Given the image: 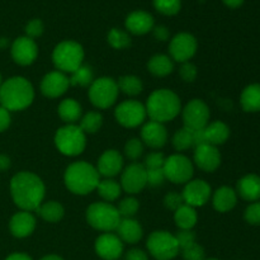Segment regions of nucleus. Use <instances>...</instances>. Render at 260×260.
I'll return each instance as SVG.
<instances>
[{"label":"nucleus","mask_w":260,"mask_h":260,"mask_svg":"<svg viewBox=\"0 0 260 260\" xmlns=\"http://www.w3.org/2000/svg\"><path fill=\"white\" fill-rule=\"evenodd\" d=\"M45 184L38 175L20 172L10 180V194L22 211H36L45 198Z\"/></svg>","instance_id":"1"},{"label":"nucleus","mask_w":260,"mask_h":260,"mask_svg":"<svg viewBox=\"0 0 260 260\" xmlns=\"http://www.w3.org/2000/svg\"><path fill=\"white\" fill-rule=\"evenodd\" d=\"M33 98L32 84L22 76L8 79L0 86V106L9 112L23 111L32 104Z\"/></svg>","instance_id":"2"},{"label":"nucleus","mask_w":260,"mask_h":260,"mask_svg":"<svg viewBox=\"0 0 260 260\" xmlns=\"http://www.w3.org/2000/svg\"><path fill=\"white\" fill-rule=\"evenodd\" d=\"M180 99L169 89H157L152 91L146 102V113L151 121L164 123L172 121L180 113Z\"/></svg>","instance_id":"3"},{"label":"nucleus","mask_w":260,"mask_h":260,"mask_svg":"<svg viewBox=\"0 0 260 260\" xmlns=\"http://www.w3.org/2000/svg\"><path fill=\"white\" fill-rule=\"evenodd\" d=\"M65 185L71 193L85 196L96 189L99 183V173L96 168L85 161H76L69 165L65 172Z\"/></svg>","instance_id":"4"},{"label":"nucleus","mask_w":260,"mask_h":260,"mask_svg":"<svg viewBox=\"0 0 260 260\" xmlns=\"http://www.w3.org/2000/svg\"><path fill=\"white\" fill-rule=\"evenodd\" d=\"M121 220L118 210L108 202H95L86 210V221L95 230L104 233L116 231Z\"/></svg>","instance_id":"5"},{"label":"nucleus","mask_w":260,"mask_h":260,"mask_svg":"<svg viewBox=\"0 0 260 260\" xmlns=\"http://www.w3.org/2000/svg\"><path fill=\"white\" fill-rule=\"evenodd\" d=\"M84 50L81 45L74 41H63L55 47L52 61L61 73H74L83 65Z\"/></svg>","instance_id":"6"},{"label":"nucleus","mask_w":260,"mask_h":260,"mask_svg":"<svg viewBox=\"0 0 260 260\" xmlns=\"http://www.w3.org/2000/svg\"><path fill=\"white\" fill-rule=\"evenodd\" d=\"M55 145L61 154L66 156H78L85 149V134L76 124H66L56 132Z\"/></svg>","instance_id":"7"},{"label":"nucleus","mask_w":260,"mask_h":260,"mask_svg":"<svg viewBox=\"0 0 260 260\" xmlns=\"http://www.w3.org/2000/svg\"><path fill=\"white\" fill-rule=\"evenodd\" d=\"M147 249L156 260H172L179 254L180 248L174 235L168 231H155L147 239Z\"/></svg>","instance_id":"8"},{"label":"nucleus","mask_w":260,"mask_h":260,"mask_svg":"<svg viewBox=\"0 0 260 260\" xmlns=\"http://www.w3.org/2000/svg\"><path fill=\"white\" fill-rule=\"evenodd\" d=\"M117 81L111 78H99L90 84L89 99L91 103L101 109H107L113 106L118 96Z\"/></svg>","instance_id":"9"},{"label":"nucleus","mask_w":260,"mask_h":260,"mask_svg":"<svg viewBox=\"0 0 260 260\" xmlns=\"http://www.w3.org/2000/svg\"><path fill=\"white\" fill-rule=\"evenodd\" d=\"M164 174L167 179L175 184L188 183L193 177V164L187 156L180 154L167 157L164 162Z\"/></svg>","instance_id":"10"},{"label":"nucleus","mask_w":260,"mask_h":260,"mask_svg":"<svg viewBox=\"0 0 260 260\" xmlns=\"http://www.w3.org/2000/svg\"><path fill=\"white\" fill-rule=\"evenodd\" d=\"M117 122L123 127L134 128L144 123L146 118V108L137 101H124L114 111Z\"/></svg>","instance_id":"11"},{"label":"nucleus","mask_w":260,"mask_h":260,"mask_svg":"<svg viewBox=\"0 0 260 260\" xmlns=\"http://www.w3.org/2000/svg\"><path fill=\"white\" fill-rule=\"evenodd\" d=\"M210 119V109L207 104L201 99H193L183 109V122L184 127L190 131L205 128Z\"/></svg>","instance_id":"12"},{"label":"nucleus","mask_w":260,"mask_h":260,"mask_svg":"<svg viewBox=\"0 0 260 260\" xmlns=\"http://www.w3.org/2000/svg\"><path fill=\"white\" fill-rule=\"evenodd\" d=\"M196 51H197V40L190 33H178L170 41V56L178 62H188L194 56Z\"/></svg>","instance_id":"13"},{"label":"nucleus","mask_w":260,"mask_h":260,"mask_svg":"<svg viewBox=\"0 0 260 260\" xmlns=\"http://www.w3.org/2000/svg\"><path fill=\"white\" fill-rule=\"evenodd\" d=\"M147 185V174L146 168L142 164L128 165L122 173L121 178V188H123L124 192L129 194H136L140 193Z\"/></svg>","instance_id":"14"},{"label":"nucleus","mask_w":260,"mask_h":260,"mask_svg":"<svg viewBox=\"0 0 260 260\" xmlns=\"http://www.w3.org/2000/svg\"><path fill=\"white\" fill-rule=\"evenodd\" d=\"M183 201L190 207H201L210 201L211 187L205 180H189L182 193Z\"/></svg>","instance_id":"15"},{"label":"nucleus","mask_w":260,"mask_h":260,"mask_svg":"<svg viewBox=\"0 0 260 260\" xmlns=\"http://www.w3.org/2000/svg\"><path fill=\"white\" fill-rule=\"evenodd\" d=\"M38 55V47L32 38L19 37L12 45V57L17 63L22 66L30 65L35 62Z\"/></svg>","instance_id":"16"},{"label":"nucleus","mask_w":260,"mask_h":260,"mask_svg":"<svg viewBox=\"0 0 260 260\" xmlns=\"http://www.w3.org/2000/svg\"><path fill=\"white\" fill-rule=\"evenodd\" d=\"M70 80L61 71H51L41 81V91L47 98H58L68 90Z\"/></svg>","instance_id":"17"},{"label":"nucleus","mask_w":260,"mask_h":260,"mask_svg":"<svg viewBox=\"0 0 260 260\" xmlns=\"http://www.w3.org/2000/svg\"><path fill=\"white\" fill-rule=\"evenodd\" d=\"M95 251L102 259L116 260L121 256L123 251V244L117 235L106 233L96 239Z\"/></svg>","instance_id":"18"},{"label":"nucleus","mask_w":260,"mask_h":260,"mask_svg":"<svg viewBox=\"0 0 260 260\" xmlns=\"http://www.w3.org/2000/svg\"><path fill=\"white\" fill-rule=\"evenodd\" d=\"M194 162L206 173H212L220 167L221 155L217 147L212 145H201L194 150Z\"/></svg>","instance_id":"19"},{"label":"nucleus","mask_w":260,"mask_h":260,"mask_svg":"<svg viewBox=\"0 0 260 260\" xmlns=\"http://www.w3.org/2000/svg\"><path fill=\"white\" fill-rule=\"evenodd\" d=\"M141 139L147 146L152 149H160L167 144L168 132L164 124L159 122L150 121L144 124L141 129Z\"/></svg>","instance_id":"20"},{"label":"nucleus","mask_w":260,"mask_h":260,"mask_svg":"<svg viewBox=\"0 0 260 260\" xmlns=\"http://www.w3.org/2000/svg\"><path fill=\"white\" fill-rule=\"evenodd\" d=\"M122 167H123V159H122L121 154L117 150H107L99 157L96 170H98L99 175L112 178L119 174Z\"/></svg>","instance_id":"21"},{"label":"nucleus","mask_w":260,"mask_h":260,"mask_svg":"<svg viewBox=\"0 0 260 260\" xmlns=\"http://www.w3.org/2000/svg\"><path fill=\"white\" fill-rule=\"evenodd\" d=\"M36 228V218L28 211H22L18 212L10 218L9 229L10 233L15 238H27L35 231Z\"/></svg>","instance_id":"22"},{"label":"nucleus","mask_w":260,"mask_h":260,"mask_svg":"<svg viewBox=\"0 0 260 260\" xmlns=\"http://www.w3.org/2000/svg\"><path fill=\"white\" fill-rule=\"evenodd\" d=\"M126 28L134 35H146L154 28V18L150 13L136 10L126 18Z\"/></svg>","instance_id":"23"},{"label":"nucleus","mask_w":260,"mask_h":260,"mask_svg":"<svg viewBox=\"0 0 260 260\" xmlns=\"http://www.w3.org/2000/svg\"><path fill=\"white\" fill-rule=\"evenodd\" d=\"M238 193L249 202H255L260 198V177L248 174L238 182Z\"/></svg>","instance_id":"24"},{"label":"nucleus","mask_w":260,"mask_h":260,"mask_svg":"<svg viewBox=\"0 0 260 260\" xmlns=\"http://www.w3.org/2000/svg\"><path fill=\"white\" fill-rule=\"evenodd\" d=\"M118 238L128 244H136L142 238V228L134 218H122L117 228Z\"/></svg>","instance_id":"25"},{"label":"nucleus","mask_w":260,"mask_h":260,"mask_svg":"<svg viewBox=\"0 0 260 260\" xmlns=\"http://www.w3.org/2000/svg\"><path fill=\"white\" fill-rule=\"evenodd\" d=\"M213 207L218 212H229L238 203L236 192L230 187H221L215 192L212 198Z\"/></svg>","instance_id":"26"},{"label":"nucleus","mask_w":260,"mask_h":260,"mask_svg":"<svg viewBox=\"0 0 260 260\" xmlns=\"http://www.w3.org/2000/svg\"><path fill=\"white\" fill-rule=\"evenodd\" d=\"M205 135L208 145L217 146V145H222L228 141L229 136H230V128L223 122L216 121L208 123L205 127Z\"/></svg>","instance_id":"27"},{"label":"nucleus","mask_w":260,"mask_h":260,"mask_svg":"<svg viewBox=\"0 0 260 260\" xmlns=\"http://www.w3.org/2000/svg\"><path fill=\"white\" fill-rule=\"evenodd\" d=\"M241 107L245 112H254L260 111V84H251L246 86L243 90L240 96Z\"/></svg>","instance_id":"28"},{"label":"nucleus","mask_w":260,"mask_h":260,"mask_svg":"<svg viewBox=\"0 0 260 260\" xmlns=\"http://www.w3.org/2000/svg\"><path fill=\"white\" fill-rule=\"evenodd\" d=\"M58 116L65 123L75 124V122H78L81 116L80 104L73 98L63 99L58 106Z\"/></svg>","instance_id":"29"},{"label":"nucleus","mask_w":260,"mask_h":260,"mask_svg":"<svg viewBox=\"0 0 260 260\" xmlns=\"http://www.w3.org/2000/svg\"><path fill=\"white\" fill-rule=\"evenodd\" d=\"M174 220L180 230H192L197 223V212H196L194 208L184 203L175 211Z\"/></svg>","instance_id":"30"},{"label":"nucleus","mask_w":260,"mask_h":260,"mask_svg":"<svg viewBox=\"0 0 260 260\" xmlns=\"http://www.w3.org/2000/svg\"><path fill=\"white\" fill-rule=\"evenodd\" d=\"M147 69L155 76H167L174 70V63L172 58L167 55H155L150 58Z\"/></svg>","instance_id":"31"},{"label":"nucleus","mask_w":260,"mask_h":260,"mask_svg":"<svg viewBox=\"0 0 260 260\" xmlns=\"http://www.w3.org/2000/svg\"><path fill=\"white\" fill-rule=\"evenodd\" d=\"M36 211L47 222H58L63 217V213H65L62 205L55 202V201L42 203Z\"/></svg>","instance_id":"32"},{"label":"nucleus","mask_w":260,"mask_h":260,"mask_svg":"<svg viewBox=\"0 0 260 260\" xmlns=\"http://www.w3.org/2000/svg\"><path fill=\"white\" fill-rule=\"evenodd\" d=\"M99 196L107 202H113L121 194V185L113 179L99 180L98 187H96Z\"/></svg>","instance_id":"33"},{"label":"nucleus","mask_w":260,"mask_h":260,"mask_svg":"<svg viewBox=\"0 0 260 260\" xmlns=\"http://www.w3.org/2000/svg\"><path fill=\"white\" fill-rule=\"evenodd\" d=\"M117 85H118L119 90L123 91L127 95H137L142 91V81L134 75H126L119 78Z\"/></svg>","instance_id":"34"},{"label":"nucleus","mask_w":260,"mask_h":260,"mask_svg":"<svg viewBox=\"0 0 260 260\" xmlns=\"http://www.w3.org/2000/svg\"><path fill=\"white\" fill-rule=\"evenodd\" d=\"M103 123V117L98 112H89L81 118L80 128L84 134H95Z\"/></svg>","instance_id":"35"},{"label":"nucleus","mask_w":260,"mask_h":260,"mask_svg":"<svg viewBox=\"0 0 260 260\" xmlns=\"http://www.w3.org/2000/svg\"><path fill=\"white\" fill-rule=\"evenodd\" d=\"M173 146L178 151H184L193 146V131L187 127L178 129L173 136Z\"/></svg>","instance_id":"36"},{"label":"nucleus","mask_w":260,"mask_h":260,"mask_svg":"<svg viewBox=\"0 0 260 260\" xmlns=\"http://www.w3.org/2000/svg\"><path fill=\"white\" fill-rule=\"evenodd\" d=\"M70 80L71 85L76 86H88L93 83V71L89 66L81 65L80 68L76 69L74 73H71Z\"/></svg>","instance_id":"37"},{"label":"nucleus","mask_w":260,"mask_h":260,"mask_svg":"<svg viewBox=\"0 0 260 260\" xmlns=\"http://www.w3.org/2000/svg\"><path fill=\"white\" fill-rule=\"evenodd\" d=\"M108 43L113 48L122 50V48H126L131 45V38H129V36L127 35L126 32H123V30L113 28V29H111V32L108 33Z\"/></svg>","instance_id":"38"},{"label":"nucleus","mask_w":260,"mask_h":260,"mask_svg":"<svg viewBox=\"0 0 260 260\" xmlns=\"http://www.w3.org/2000/svg\"><path fill=\"white\" fill-rule=\"evenodd\" d=\"M154 7L161 14L175 15L182 8V3L180 0H154Z\"/></svg>","instance_id":"39"},{"label":"nucleus","mask_w":260,"mask_h":260,"mask_svg":"<svg viewBox=\"0 0 260 260\" xmlns=\"http://www.w3.org/2000/svg\"><path fill=\"white\" fill-rule=\"evenodd\" d=\"M117 210H118L121 217L131 218L132 216L136 215L137 210H139V202H137L136 198H124V200L119 203Z\"/></svg>","instance_id":"40"},{"label":"nucleus","mask_w":260,"mask_h":260,"mask_svg":"<svg viewBox=\"0 0 260 260\" xmlns=\"http://www.w3.org/2000/svg\"><path fill=\"white\" fill-rule=\"evenodd\" d=\"M142 151H144V145H142V141H140L139 139L128 140L126 146H124V154L131 160L139 159L142 155Z\"/></svg>","instance_id":"41"},{"label":"nucleus","mask_w":260,"mask_h":260,"mask_svg":"<svg viewBox=\"0 0 260 260\" xmlns=\"http://www.w3.org/2000/svg\"><path fill=\"white\" fill-rule=\"evenodd\" d=\"M182 254L184 260H205V250L197 243L182 249Z\"/></svg>","instance_id":"42"},{"label":"nucleus","mask_w":260,"mask_h":260,"mask_svg":"<svg viewBox=\"0 0 260 260\" xmlns=\"http://www.w3.org/2000/svg\"><path fill=\"white\" fill-rule=\"evenodd\" d=\"M244 218L253 226L260 225V202H254L249 206L244 213Z\"/></svg>","instance_id":"43"},{"label":"nucleus","mask_w":260,"mask_h":260,"mask_svg":"<svg viewBox=\"0 0 260 260\" xmlns=\"http://www.w3.org/2000/svg\"><path fill=\"white\" fill-rule=\"evenodd\" d=\"M174 236L177 239L180 250L187 248V246L192 245L193 243H196V234L192 230H179L177 233V235Z\"/></svg>","instance_id":"44"},{"label":"nucleus","mask_w":260,"mask_h":260,"mask_svg":"<svg viewBox=\"0 0 260 260\" xmlns=\"http://www.w3.org/2000/svg\"><path fill=\"white\" fill-rule=\"evenodd\" d=\"M146 174L147 184L151 185V187H159L167 179L162 168H160V169H146Z\"/></svg>","instance_id":"45"},{"label":"nucleus","mask_w":260,"mask_h":260,"mask_svg":"<svg viewBox=\"0 0 260 260\" xmlns=\"http://www.w3.org/2000/svg\"><path fill=\"white\" fill-rule=\"evenodd\" d=\"M165 157L164 155L160 154V152H151L146 156L145 159L144 167L146 169H160V168L164 167Z\"/></svg>","instance_id":"46"},{"label":"nucleus","mask_w":260,"mask_h":260,"mask_svg":"<svg viewBox=\"0 0 260 260\" xmlns=\"http://www.w3.org/2000/svg\"><path fill=\"white\" fill-rule=\"evenodd\" d=\"M179 75L187 83H192L197 78V68L192 62H183V65L179 69Z\"/></svg>","instance_id":"47"},{"label":"nucleus","mask_w":260,"mask_h":260,"mask_svg":"<svg viewBox=\"0 0 260 260\" xmlns=\"http://www.w3.org/2000/svg\"><path fill=\"white\" fill-rule=\"evenodd\" d=\"M164 205L168 210H172V211H177L180 206L184 205V201H183L182 194L179 193H168L164 198Z\"/></svg>","instance_id":"48"},{"label":"nucleus","mask_w":260,"mask_h":260,"mask_svg":"<svg viewBox=\"0 0 260 260\" xmlns=\"http://www.w3.org/2000/svg\"><path fill=\"white\" fill-rule=\"evenodd\" d=\"M43 23L41 19H32L30 22L27 23L25 25V33H27V37L29 38H36V37H40L41 35L43 33Z\"/></svg>","instance_id":"49"},{"label":"nucleus","mask_w":260,"mask_h":260,"mask_svg":"<svg viewBox=\"0 0 260 260\" xmlns=\"http://www.w3.org/2000/svg\"><path fill=\"white\" fill-rule=\"evenodd\" d=\"M10 126V112L0 106V132H4Z\"/></svg>","instance_id":"50"},{"label":"nucleus","mask_w":260,"mask_h":260,"mask_svg":"<svg viewBox=\"0 0 260 260\" xmlns=\"http://www.w3.org/2000/svg\"><path fill=\"white\" fill-rule=\"evenodd\" d=\"M126 260H149L145 251L140 249H132L126 254Z\"/></svg>","instance_id":"51"},{"label":"nucleus","mask_w":260,"mask_h":260,"mask_svg":"<svg viewBox=\"0 0 260 260\" xmlns=\"http://www.w3.org/2000/svg\"><path fill=\"white\" fill-rule=\"evenodd\" d=\"M154 36L156 40L165 41L169 37V30H168V28L164 27V25H157V27L154 28Z\"/></svg>","instance_id":"52"},{"label":"nucleus","mask_w":260,"mask_h":260,"mask_svg":"<svg viewBox=\"0 0 260 260\" xmlns=\"http://www.w3.org/2000/svg\"><path fill=\"white\" fill-rule=\"evenodd\" d=\"M10 168V159L7 155H0V170L4 172V170L9 169Z\"/></svg>","instance_id":"53"},{"label":"nucleus","mask_w":260,"mask_h":260,"mask_svg":"<svg viewBox=\"0 0 260 260\" xmlns=\"http://www.w3.org/2000/svg\"><path fill=\"white\" fill-rule=\"evenodd\" d=\"M5 260H32L30 256H28L27 254H23V253H14L12 255L8 256Z\"/></svg>","instance_id":"54"},{"label":"nucleus","mask_w":260,"mask_h":260,"mask_svg":"<svg viewBox=\"0 0 260 260\" xmlns=\"http://www.w3.org/2000/svg\"><path fill=\"white\" fill-rule=\"evenodd\" d=\"M222 2L230 8H239L240 5H243L244 0H222Z\"/></svg>","instance_id":"55"},{"label":"nucleus","mask_w":260,"mask_h":260,"mask_svg":"<svg viewBox=\"0 0 260 260\" xmlns=\"http://www.w3.org/2000/svg\"><path fill=\"white\" fill-rule=\"evenodd\" d=\"M41 260H63V259L58 255H46Z\"/></svg>","instance_id":"56"},{"label":"nucleus","mask_w":260,"mask_h":260,"mask_svg":"<svg viewBox=\"0 0 260 260\" xmlns=\"http://www.w3.org/2000/svg\"><path fill=\"white\" fill-rule=\"evenodd\" d=\"M2 84H3L2 83V75H0V86H2Z\"/></svg>","instance_id":"57"},{"label":"nucleus","mask_w":260,"mask_h":260,"mask_svg":"<svg viewBox=\"0 0 260 260\" xmlns=\"http://www.w3.org/2000/svg\"><path fill=\"white\" fill-rule=\"evenodd\" d=\"M210 260H217V259H210Z\"/></svg>","instance_id":"58"}]
</instances>
